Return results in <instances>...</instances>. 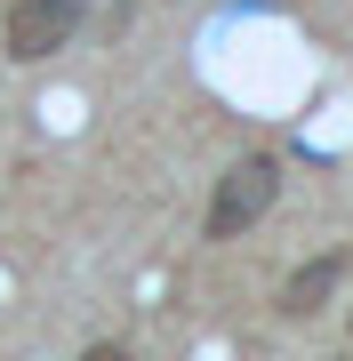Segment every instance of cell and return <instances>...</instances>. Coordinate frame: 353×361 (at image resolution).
<instances>
[{
    "mask_svg": "<svg viewBox=\"0 0 353 361\" xmlns=\"http://www.w3.org/2000/svg\"><path fill=\"white\" fill-rule=\"evenodd\" d=\"M273 201H281V161H273V153H241V161L217 177V193H209V217H201V233H209V241H241V233L257 225Z\"/></svg>",
    "mask_w": 353,
    "mask_h": 361,
    "instance_id": "6da1fadb",
    "label": "cell"
},
{
    "mask_svg": "<svg viewBox=\"0 0 353 361\" xmlns=\"http://www.w3.org/2000/svg\"><path fill=\"white\" fill-rule=\"evenodd\" d=\"M89 8H97V0H8L0 40H8L16 65H40V56H56V49L80 32V16H89Z\"/></svg>",
    "mask_w": 353,
    "mask_h": 361,
    "instance_id": "7a4b0ae2",
    "label": "cell"
},
{
    "mask_svg": "<svg viewBox=\"0 0 353 361\" xmlns=\"http://www.w3.org/2000/svg\"><path fill=\"white\" fill-rule=\"evenodd\" d=\"M345 281V249H329V257H314V265H297L281 281V322H314V313L329 305V289Z\"/></svg>",
    "mask_w": 353,
    "mask_h": 361,
    "instance_id": "3957f363",
    "label": "cell"
},
{
    "mask_svg": "<svg viewBox=\"0 0 353 361\" xmlns=\"http://www.w3.org/2000/svg\"><path fill=\"white\" fill-rule=\"evenodd\" d=\"M80 361H129V345H89Z\"/></svg>",
    "mask_w": 353,
    "mask_h": 361,
    "instance_id": "277c9868",
    "label": "cell"
}]
</instances>
